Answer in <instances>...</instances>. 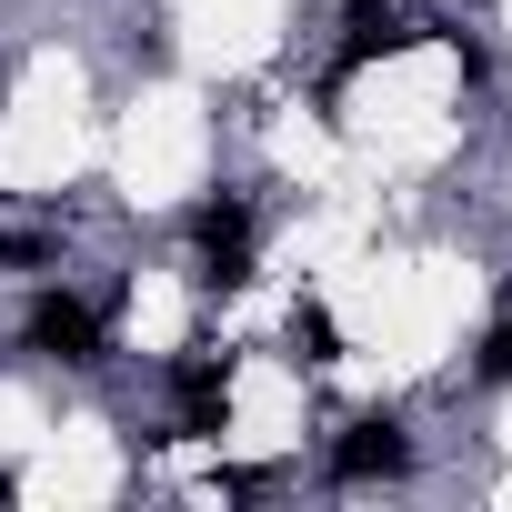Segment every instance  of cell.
<instances>
[{
    "label": "cell",
    "instance_id": "6da1fadb",
    "mask_svg": "<svg viewBox=\"0 0 512 512\" xmlns=\"http://www.w3.org/2000/svg\"><path fill=\"white\" fill-rule=\"evenodd\" d=\"M191 241H201V292H241L251 282V201H201L191 211Z\"/></svg>",
    "mask_w": 512,
    "mask_h": 512
},
{
    "label": "cell",
    "instance_id": "7a4b0ae2",
    "mask_svg": "<svg viewBox=\"0 0 512 512\" xmlns=\"http://www.w3.org/2000/svg\"><path fill=\"white\" fill-rule=\"evenodd\" d=\"M21 342H31V352H51V362H101V312H91V302H71V292H41V302H31V322H21Z\"/></svg>",
    "mask_w": 512,
    "mask_h": 512
},
{
    "label": "cell",
    "instance_id": "3957f363",
    "mask_svg": "<svg viewBox=\"0 0 512 512\" xmlns=\"http://www.w3.org/2000/svg\"><path fill=\"white\" fill-rule=\"evenodd\" d=\"M412 462V432L392 422V412H362L342 442H332V482H382V472H402Z\"/></svg>",
    "mask_w": 512,
    "mask_h": 512
},
{
    "label": "cell",
    "instance_id": "277c9868",
    "mask_svg": "<svg viewBox=\"0 0 512 512\" xmlns=\"http://www.w3.org/2000/svg\"><path fill=\"white\" fill-rule=\"evenodd\" d=\"M171 402H181V432H221L231 422V362L221 352H181L171 362Z\"/></svg>",
    "mask_w": 512,
    "mask_h": 512
},
{
    "label": "cell",
    "instance_id": "5b68a950",
    "mask_svg": "<svg viewBox=\"0 0 512 512\" xmlns=\"http://www.w3.org/2000/svg\"><path fill=\"white\" fill-rule=\"evenodd\" d=\"M292 352H302V362H342V322H332L322 302H302V312H292Z\"/></svg>",
    "mask_w": 512,
    "mask_h": 512
},
{
    "label": "cell",
    "instance_id": "8992f818",
    "mask_svg": "<svg viewBox=\"0 0 512 512\" xmlns=\"http://www.w3.org/2000/svg\"><path fill=\"white\" fill-rule=\"evenodd\" d=\"M482 382H512V322H492V342H482Z\"/></svg>",
    "mask_w": 512,
    "mask_h": 512
},
{
    "label": "cell",
    "instance_id": "52a82bcc",
    "mask_svg": "<svg viewBox=\"0 0 512 512\" xmlns=\"http://www.w3.org/2000/svg\"><path fill=\"white\" fill-rule=\"evenodd\" d=\"M352 11H382V0H352Z\"/></svg>",
    "mask_w": 512,
    "mask_h": 512
},
{
    "label": "cell",
    "instance_id": "ba28073f",
    "mask_svg": "<svg viewBox=\"0 0 512 512\" xmlns=\"http://www.w3.org/2000/svg\"><path fill=\"white\" fill-rule=\"evenodd\" d=\"M0 502H11V472H0Z\"/></svg>",
    "mask_w": 512,
    "mask_h": 512
}]
</instances>
